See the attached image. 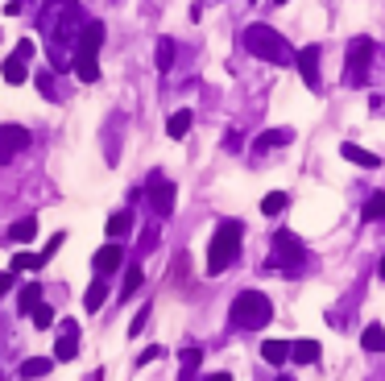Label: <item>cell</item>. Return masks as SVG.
Segmentation results:
<instances>
[{"label": "cell", "mask_w": 385, "mask_h": 381, "mask_svg": "<svg viewBox=\"0 0 385 381\" xmlns=\"http://www.w3.org/2000/svg\"><path fill=\"white\" fill-rule=\"evenodd\" d=\"M241 240H245V224L241 220H219L215 224V237L208 244V274H224L241 261Z\"/></svg>", "instance_id": "1"}, {"label": "cell", "mask_w": 385, "mask_h": 381, "mask_svg": "<svg viewBox=\"0 0 385 381\" xmlns=\"http://www.w3.org/2000/svg\"><path fill=\"white\" fill-rule=\"evenodd\" d=\"M245 50L253 54V58H265V62H273V67H286V62H295V50H290V42L273 29V25H265V21H257V25H249L245 29Z\"/></svg>", "instance_id": "2"}, {"label": "cell", "mask_w": 385, "mask_h": 381, "mask_svg": "<svg viewBox=\"0 0 385 381\" xmlns=\"http://www.w3.org/2000/svg\"><path fill=\"white\" fill-rule=\"evenodd\" d=\"M228 319H232V328H241V332H257V328H265V324L273 319V303H269V294H261V290H241V294L232 298Z\"/></svg>", "instance_id": "3"}, {"label": "cell", "mask_w": 385, "mask_h": 381, "mask_svg": "<svg viewBox=\"0 0 385 381\" xmlns=\"http://www.w3.org/2000/svg\"><path fill=\"white\" fill-rule=\"evenodd\" d=\"M306 261V249H302V240L290 233V228H282L278 237H273V257L261 265V270H282L286 278H295L299 274V265Z\"/></svg>", "instance_id": "4"}, {"label": "cell", "mask_w": 385, "mask_h": 381, "mask_svg": "<svg viewBox=\"0 0 385 381\" xmlns=\"http://www.w3.org/2000/svg\"><path fill=\"white\" fill-rule=\"evenodd\" d=\"M373 38H352L348 42V62H344V83L348 88H360L365 83V71H369V58H373Z\"/></svg>", "instance_id": "5"}, {"label": "cell", "mask_w": 385, "mask_h": 381, "mask_svg": "<svg viewBox=\"0 0 385 381\" xmlns=\"http://www.w3.org/2000/svg\"><path fill=\"white\" fill-rule=\"evenodd\" d=\"M145 195H149V212H154V216H170V212H174V183L162 174V170H154V174H149Z\"/></svg>", "instance_id": "6"}, {"label": "cell", "mask_w": 385, "mask_h": 381, "mask_svg": "<svg viewBox=\"0 0 385 381\" xmlns=\"http://www.w3.org/2000/svg\"><path fill=\"white\" fill-rule=\"evenodd\" d=\"M79 356V324L62 319L58 324V344H54V361H75Z\"/></svg>", "instance_id": "7"}, {"label": "cell", "mask_w": 385, "mask_h": 381, "mask_svg": "<svg viewBox=\"0 0 385 381\" xmlns=\"http://www.w3.org/2000/svg\"><path fill=\"white\" fill-rule=\"evenodd\" d=\"M319 54H323V46H302L299 54H295V67H299L302 83H306L311 92H319Z\"/></svg>", "instance_id": "8"}, {"label": "cell", "mask_w": 385, "mask_h": 381, "mask_svg": "<svg viewBox=\"0 0 385 381\" xmlns=\"http://www.w3.org/2000/svg\"><path fill=\"white\" fill-rule=\"evenodd\" d=\"M25 145H29V133H25L21 125H0V166L13 162Z\"/></svg>", "instance_id": "9"}, {"label": "cell", "mask_w": 385, "mask_h": 381, "mask_svg": "<svg viewBox=\"0 0 385 381\" xmlns=\"http://www.w3.org/2000/svg\"><path fill=\"white\" fill-rule=\"evenodd\" d=\"M91 265H95V278H112V274L125 265V244H104V249L91 257Z\"/></svg>", "instance_id": "10"}, {"label": "cell", "mask_w": 385, "mask_h": 381, "mask_svg": "<svg viewBox=\"0 0 385 381\" xmlns=\"http://www.w3.org/2000/svg\"><path fill=\"white\" fill-rule=\"evenodd\" d=\"M100 46H104V21H83V29H79V38H75V54L95 58Z\"/></svg>", "instance_id": "11"}, {"label": "cell", "mask_w": 385, "mask_h": 381, "mask_svg": "<svg viewBox=\"0 0 385 381\" xmlns=\"http://www.w3.org/2000/svg\"><path fill=\"white\" fill-rule=\"evenodd\" d=\"M199 365H203V348H182V369H178V381H199Z\"/></svg>", "instance_id": "12"}, {"label": "cell", "mask_w": 385, "mask_h": 381, "mask_svg": "<svg viewBox=\"0 0 385 381\" xmlns=\"http://www.w3.org/2000/svg\"><path fill=\"white\" fill-rule=\"evenodd\" d=\"M340 153L348 158V162L365 166V170H377V166H381V158H377V153H369V149H360V145H352V141H344V145H340Z\"/></svg>", "instance_id": "13"}, {"label": "cell", "mask_w": 385, "mask_h": 381, "mask_svg": "<svg viewBox=\"0 0 385 381\" xmlns=\"http://www.w3.org/2000/svg\"><path fill=\"white\" fill-rule=\"evenodd\" d=\"M191 125H195V112H191V108H178L170 120H166V133H170L174 141H182V137L191 133Z\"/></svg>", "instance_id": "14"}, {"label": "cell", "mask_w": 385, "mask_h": 381, "mask_svg": "<svg viewBox=\"0 0 385 381\" xmlns=\"http://www.w3.org/2000/svg\"><path fill=\"white\" fill-rule=\"evenodd\" d=\"M261 356H265L269 365H286V361H290V340H265V344H261Z\"/></svg>", "instance_id": "15"}, {"label": "cell", "mask_w": 385, "mask_h": 381, "mask_svg": "<svg viewBox=\"0 0 385 381\" xmlns=\"http://www.w3.org/2000/svg\"><path fill=\"white\" fill-rule=\"evenodd\" d=\"M0 71H4V83H13V88L29 79V62H21V58H13V54L4 58V67H0Z\"/></svg>", "instance_id": "16"}, {"label": "cell", "mask_w": 385, "mask_h": 381, "mask_svg": "<svg viewBox=\"0 0 385 381\" xmlns=\"http://www.w3.org/2000/svg\"><path fill=\"white\" fill-rule=\"evenodd\" d=\"M38 237V216H21L8 224V240H34Z\"/></svg>", "instance_id": "17"}, {"label": "cell", "mask_w": 385, "mask_h": 381, "mask_svg": "<svg viewBox=\"0 0 385 381\" xmlns=\"http://www.w3.org/2000/svg\"><path fill=\"white\" fill-rule=\"evenodd\" d=\"M108 303V278H95V282L87 286V294H83V307L87 311H100Z\"/></svg>", "instance_id": "18"}, {"label": "cell", "mask_w": 385, "mask_h": 381, "mask_svg": "<svg viewBox=\"0 0 385 381\" xmlns=\"http://www.w3.org/2000/svg\"><path fill=\"white\" fill-rule=\"evenodd\" d=\"M71 71H75L83 83H95V79H100V62H95V58H83V54L71 58Z\"/></svg>", "instance_id": "19"}, {"label": "cell", "mask_w": 385, "mask_h": 381, "mask_svg": "<svg viewBox=\"0 0 385 381\" xmlns=\"http://www.w3.org/2000/svg\"><path fill=\"white\" fill-rule=\"evenodd\" d=\"M290 361H299V365H315V361H319V344H315V340H299V344H290Z\"/></svg>", "instance_id": "20"}, {"label": "cell", "mask_w": 385, "mask_h": 381, "mask_svg": "<svg viewBox=\"0 0 385 381\" xmlns=\"http://www.w3.org/2000/svg\"><path fill=\"white\" fill-rule=\"evenodd\" d=\"M290 137H295L290 129H265V133H261V137H257L253 145L261 149V153H265V149H278V145H286Z\"/></svg>", "instance_id": "21"}, {"label": "cell", "mask_w": 385, "mask_h": 381, "mask_svg": "<svg viewBox=\"0 0 385 381\" xmlns=\"http://www.w3.org/2000/svg\"><path fill=\"white\" fill-rule=\"evenodd\" d=\"M286 207H290V195H286V190H269V195L261 199V212H265V216H282Z\"/></svg>", "instance_id": "22"}, {"label": "cell", "mask_w": 385, "mask_h": 381, "mask_svg": "<svg viewBox=\"0 0 385 381\" xmlns=\"http://www.w3.org/2000/svg\"><path fill=\"white\" fill-rule=\"evenodd\" d=\"M360 216H365L369 224H377V220H385V190H377V195H369V199H365Z\"/></svg>", "instance_id": "23"}, {"label": "cell", "mask_w": 385, "mask_h": 381, "mask_svg": "<svg viewBox=\"0 0 385 381\" xmlns=\"http://www.w3.org/2000/svg\"><path fill=\"white\" fill-rule=\"evenodd\" d=\"M38 303H42V282H29V286H21V298H17L21 315H29V311H34Z\"/></svg>", "instance_id": "24"}, {"label": "cell", "mask_w": 385, "mask_h": 381, "mask_svg": "<svg viewBox=\"0 0 385 381\" xmlns=\"http://www.w3.org/2000/svg\"><path fill=\"white\" fill-rule=\"evenodd\" d=\"M360 344H365L369 352H385V328L381 324H369V328L360 332Z\"/></svg>", "instance_id": "25"}, {"label": "cell", "mask_w": 385, "mask_h": 381, "mask_svg": "<svg viewBox=\"0 0 385 381\" xmlns=\"http://www.w3.org/2000/svg\"><path fill=\"white\" fill-rule=\"evenodd\" d=\"M50 365H54V361H46V356H29V361H25V365H21V377H46V373H50Z\"/></svg>", "instance_id": "26"}, {"label": "cell", "mask_w": 385, "mask_h": 381, "mask_svg": "<svg viewBox=\"0 0 385 381\" xmlns=\"http://www.w3.org/2000/svg\"><path fill=\"white\" fill-rule=\"evenodd\" d=\"M154 62H158V71H170V67H174V38H162V42H158Z\"/></svg>", "instance_id": "27"}, {"label": "cell", "mask_w": 385, "mask_h": 381, "mask_svg": "<svg viewBox=\"0 0 385 381\" xmlns=\"http://www.w3.org/2000/svg\"><path fill=\"white\" fill-rule=\"evenodd\" d=\"M128 228H133V212H116V216H108V237H125Z\"/></svg>", "instance_id": "28"}, {"label": "cell", "mask_w": 385, "mask_h": 381, "mask_svg": "<svg viewBox=\"0 0 385 381\" xmlns=\"http://www.w3.org/2000/svg\"><path fill=\"white\" fill-rule=\"evenodd\" d=\"M141 286H145V274H141V265H133V270L125 274V286H121V294H125V298H133Z\"/></svg>", "instance_id": "29"}, {"label": "cell", "mask_w": 385, "mask_h": 381, "mask_svg": "<svg viewBox=\"0 0 385 381\" xmlns=\"http://www.w3.org/2000/svg\"><path fill=\"white\" fill-rule=\"evenodd\" d=\"M29 319H34V328H54V307L38 303V307L29 311Z\"/></svg>", "instance_id": "30"}, {"label": "cell", "mask_w": 385, "mask_h": 381, "mask_svg": "<svg viewBox=\"0 0 385 381\" xmlns=\"http://www.w3.org/2000/svg\"><path fill=\"white\" fill-rule=\"evenodd\" d=\"M34 83H38V92H42L46 99H58V88H54V75H50V71H38Z\"/></svg>", "instance_id": "31"}, {"label": "cell", "mask_w": 385, "mask_h": 381, "mask_svg": "<svg viewBox=\"0 0 385 381\" xmlns=\"http://www.w3.org/2000/svg\"><path fill=\"white\" fill-rule=\"evenodd\" d=\"M137 249H141V253H154V249H158V224H149V228L141 233V244H137Z\"/></svg>", "instance_id": "32"}, {"label": "cell", "mask_w": 385, "mask_h": 381, "mask_svg": "<svg viewBox=\"0 0 385 381\" xmlns=\"http://www.w3.org/2000/svg\"><path fill=\"white\" fill-rule=\"evenodd\" d=\"M17 270H38V257L34 253H13V274Z\"/></svg>", "instance_id": "33"}, {"label": "cell", "mask_w": 385, "mask_h": 381, "mask_svg": "<svg viewBox=\"0 0 385 381\" xmlns=\"http://www.w3.org/2000/svg\"><path fill=\"white\" fill-rule=\"evenodd\" d=\"M34 38H21V42H17V50H13V58H21V62H29V58H34Z\"/></svg>", "instance_id": "34"}, {"label": "cell", "mask_w": 385, "mask_h": 381, "mask_svg": "<svg viewBox=\"0 0 385 381\" xmlns=\"http://www.w3.org/2000/svg\"><path fill=\"white\" fill-rule=\"evenodd\" d=\"M149 311H154V307H141V311L133 315V324H128V335H137L141 328H145V324H149Z\"/></svg>", "instance_id": "35"}, {"label": "cell", "mask_w": 385, "mask_h": 381, "mask_svg": "<svg viewBox=\"0 0 385 381\" xmlns=\"http://www.w3.org/2000/svg\"><path fill=\"white\" fill-rule=\"evenodd\" d=\"M224 149H228V153H241V149H245V141H241V133H236V129H228V133H224Z\"/></svg>", "instance_id": "36"}, {"label": "cell", "mask_w": 385, "mask_h": 381, "mask_svg": "<svg viewBox=\"0 0 385 381\" xmlns=\"http://www.w3.org/2000/svg\"><path fill=\"white\" fill-rule=\"evenodd\" d=\"M25 8H29V0H8V4H4V13H8V17H21Z\"/></svg>", "instance_id": "37"}, {"label": "cell", "mask_w": 385, "mask_h": 381, "mask_svg": "<svg viewBox=\"0 0 385 381\" xmlns=\"http://www.w3.org/2000/svg\"><path fill=\"white\" fill-rule=\"evenodd\" d=\"M158 356H162V348H145V352H141V365H149V361H158Z\"/></svg>", "instance_id": "38"}, {"label": "cell", "mask_w": 385, "mask_h": 381, "mask_svg": "<svg viewBox=\"0 0 385 381\" xmlns=\"http://www.w3.org/2000/svg\"><path fill=\"white\" fill-rule=\"evenodd\" d=\"M8 290H13V274H0V298H4Z\"/></svg>", "instance_id": "39"}, {"label": "cell", "mask_w": 385, "mask_h": 381, "mask_svg": "<svg viewBox=\"0 0 385 381\" xmlns=\"http://www.w3.org/2000/svg\"><path fill=\"white\" fill-rule=\"evenodd\" d=\"M199 381H232V373H208V377H199Z\"/></svg>", "instance_id": "40"}, {"label": "cell", "mask_w": 385, "mask_h": 381, "mask_svg": "<svg viewBox=\"0 0 385 381\" xmlns=\"http://www.w3.org/2000/svg\"><path fill=\"white\" fill-rule=\"evenodd\" d=\"M377 274H381V278H385V257H381V265H377Z\"/></svg>", "instance_id": "41"}, {"label": "cell", "mask_w": 385, "mask_h": 381, "mask_svg": "<svg viewBox=\"0 0 385 381\" xmlns=\"http://www.w3.org/2000/svg\"><path fill=\"white\" fill-rule=\"evenodd\" d=\"M278 381H295V377H278Z\"/></svg>", "instance_id": "42"}, {"label": "cell", "mask_w": 385, "mask_h": 381, "mask_svg": "<svg viewBox=\"0 0 385 381\" xmlns=\"http://www.w3.org/2000/svg\"><path fill=\"white\" fill-rule=\"evenodd\" d=\"M273 4H286V0H273Z\"/></svg>", "instance_id": "43"}, {"label": "cell", "mask_w": 385, "mask_h": 381, "mask_svg": "<svg viewBox=\"0 0 385 381\" xmlns=\"http://www.w3.org/2000/svg\"><path fill=\"white\" fill-rule=\"evenodd\" d=\"M0 381H4V377H0Z\"/></svg>", "instance_id": "44"}]
</instances>
